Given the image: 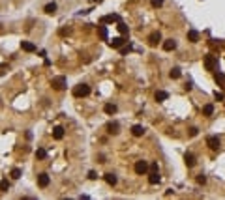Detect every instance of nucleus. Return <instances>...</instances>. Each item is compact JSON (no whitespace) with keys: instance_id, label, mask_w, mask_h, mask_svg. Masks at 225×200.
Here are the masks:
<instances>
[{"instance_id":"f257e3e1","label":"nucleus","mask_w":225,"mask_h":200,"mask_svg":"<svg viewBox=\"0 0 225 200\" xmlns=\"http://www.w3.org/2000/svg\"><path fill=\"white\" fill-rule=\"evenodd\" d=\"M88 94H90V86L84 84V82H83V84H77L73 88V95H75V97H86Z\"/></svg>"},{"instance_id":"f03ea898","label":"nucleus","mask_w":225,"mask_h":200,"mask_svg":"<svg viewBox=\"0 0 225 200\" xmlns=\"http://www.w3.org/2000/svg\"><path fill=\"white\" fill-rule=\"evenodd\" d=\"M205 67H206V71H214L216 67H218V56L206 54V56H205Z\"/></svg>"},{"instance_id":"7ed1b4c3","label":"nucleus","mask_w":225,"mask_h":200,"mask_svg":"<svg viewBox=\"0 0 225 200\" xmlns=\"http://www.w3.org/2000/svg\"><path fill=\"white\" fill-rule=\"evenodd\" d=\"M51 86L54 88V90H64V88L68 86L66 84V77H53L51 79Z\"/></svg>"},{"instance_id":"20e7f679","label":"nucleus","mask_w":225,"mask_h":200,"mask_svg":"<svg viewBox=\"0 0 225 200\" xmlns=\"http://www.w3.org/2000/svg\"><path fill=\"white\" fill-rule=\"evenodd\" d=\"M206 146L210 148V150H220V146H221V142H220V139H218V137H208L206 139Z\"/></svg>"},{"instance_id":"39448f33","label":"nucleus","mask_w":225,"mask_h":200,"mask_svg":"<svg viewBox=\"0 0 225 200\" xmlns=\"http://www.w3.org/2000/svg\"><path fill=\"white\" fill-rule=\"evenodd\" d=\"M159 41H161V34H159L158 30H156V32H152L150 36H148V45H150V47H156Z\"/></svg>"},{"instance_id":"423d86ee","label":"nucleus","mask_w":225,"mask_h":200,"mask_svg":"<svg viewBox=\"0 0 225 200\" xmlns=\"http://www.w3.org/2000/svg\"><path fill=\"white\" fill-rule=\"evenodd\" d=\"M135 172L137 174H146V172H148V163L146 161H137L135 163Z\"/></svg>"},{"instance_id":"0eeeda50","label":"nucleus","mask_w":225,"mask_h":200,"mask_svg":"<svg viewBox=\"0 0 225 200\" xmlns=\"http://www.w3.org/2000/svg\"><path fill=\"white\" fill-rule=\"evenodd\" d=\"M118 21H120V17H118L116 13H111V15L101 17V19H100V23H101V24H105V23H118Z\"/></svg>"},{"instance_id":"6e6552de","label":"nucleus","mask_w":225,"mask_h":200,"mask_svg":"<svg viewBox=\"0 0 225 200\" xmlns=\"http://www.w3.org/2000/svg\"><path fill=\"white\" fill-rule=\"evenodd\" d=\"M107 133H111V135H118V133H120V125H118V122H109L107 123Z\"/></svg>"},{"instance_id":"1a4fd4ad","label":"nucleus","mask_w":225,"mask_h":200,"mask_svg":"<svg viewBox=\"0 0 225 200\" xmlns=\"http://www.w3.org/2000/svg\"><path fill=\"white\" fill-rule=\"evenodd\" d=\"M159 182H161L159 172H150V174H148V183H150V185H158Z\"/></svg>"},{"instance_id":"9d476101","label":"nucleus","mask_w":225,"mask_h":200,"mask_svg":"<svg viewBox=\"0 0 225 200\" xmlns=\"http://www.w3.org/2000/svg\"><path fill=\"white\" fill-rule=\"evenodd\" d=\"M38 185H39V187H47V185H49V174L41 172V174L38 176Z\"/></svg>"},{"instance_id":"9b49d317","label":"nucleus","mask_w":225,"mask_h":200,"mask_svg":"<svg viewBox=\"0 0 225 200\" xmlns=\"http://www.w3.org/2000/svg\"><path fill=\"white\" fill-rule=\"evenodd\" d=\"M21 49L26 51V52H34L36 51V45L30 43V41H21Z\"/></svg>"},{"instance_id":"f8f14e48","label":"nucleus","mask_w":225,"mask_h":200,"mask_svg":"<svg viewBox=\"0 0 225 200\" xmlns=\"http://www.w3.org/2000/svg\"><path fill=\"white\" fill-rule=\"evenodd\" d=\"M184 163H186L188 168L195 167V155H193V154H186V155H184Z\"/></svg>"},{"instance_id":"ddd939ff","label":"nucleus","mask_w":225,"mask_h":200,"mask_svg":"<svg viewBox=\"0 0 225 200\" xmlns=\"http://www.w3.org/2000/svg\"><path fill=\"white\" fill-rule=\"evenodd\" d=\"M122 45H124V39L122 38H113L109 41V47H113V49H120Z\"/></svg>"},{"instance_id":"4468645a","label":"nucleus","mask_w":225,"mask_h":200,"mask_svg":"<svg viewBox=\"0 0 225 200\" xmlns=\"http://www.w3.org/2000/svg\"><path fill=\"white\" fill-rule=\"evenodd\" d=\"M177 49V41L174 39H165L163 41V51H174Z\"/></svg>"},{"instance_id":"2eb2a0df","label":"nucleus","mask_w":225,"mask_h":200,"mask_svg":"<svg viewBox=\"0 0 225 200\" xmlns=\"http://www.w3.org/2000/svg\"><path fill=\"white\" fill-rule=\"evenodd\" d=\"M188 41H191V43H197L199 41V32L197 30H188Z\"/></svg>"},{"instance_id":"dca6fc26","label":"nucleus","mask_w":225,"mask_h":200,"mask_svg":"<svg viewBox=\"0 0 225 200\" xmlns=\"http://www.w3.org/2000/svg\"><path fill=\"white\" fill-rule=\"evenodd\" d=\"M131 135H133V137H143V135H145V127L139 125V123H137V125H133V127H131Z\"/></svg>"},{"instance_id":"f3484780","label":"nucleus","mask_w":225,"mask_h":200,"mask_svg":"<svg viewBox=\"0 0 225 200\" xmlns=\"http://www.w3.org/2000/svg\"><path fill=\"white\" fill-rule=\"evenodd\" d=\"M105 182H107L109 185H116V182H118V178L113 174V172H107V174H105Z\"/></svg>"},{"instance_id":"a211bd4d","label":"nucleus","mask_w":225,"mask_h":200,"mask_svg":"<svg viewBox=\"0 0 225 200\" xmlns=\"http://www.w3.org/2000/svg\"><path fill=\"white\" fill-rule=\"evenodd\" d=\"M53 139L62 140V139H64V129H62V127H54V131H53Z\"/></svg>"},{"instance_id":"6ab92c4d","label":"nucleus","mask_w":225,"mask_h":200,"mask_svg":"<svg viewBox=\"0 0 225 200\" xmlns=\"http://www.w3.org/2000/svg\"><path fill=\"white\" fill-rule=\"evenodd\" d=\"M154 97H156V101H158V103H161V101H165V99L169 97V94H167V92H163V90H158Z\"/></svg>"},{"instance_id":"aec40b11","label":"nucleus","mask_w":225,"mask_h":200,"mask_svg":"<svg viewBox=\"0 0 225 200\" xmlns=\"http://www.w3.org/2000/svg\"><path fill=\"white\" fill-rule=\"evenodd\" d=\"M98 34H100V38H101L103 41L109 39V32H107V28H105V26H98Z\"/></svg>"},{"instance_id":"412c9836","label":"nucleus","mask_w":225,"mask_h":200,"mask_svg":"<svg viewBox=\"0 0 225 200\" xmlns=\"http://www.w3.org/2000/svg\"><path fill=\"white\" fill-rule=\"evenodd\" d=\"M43 11H45V13H49V15H53V13L56 11V4H54V2H49V4L45 6V8H43Z\"/></svg>"},{"instance_id":"4be33fe9","label":"nucleus","mask_w":225,"mask_h":200,"mask_svg":"<svg viewBox=\"0 0 225 200\" xmlns=\"http://www.w3.org/2000/svg\"><path fill=\"white\" fill-rule=\"evenodd\" d=\"M103 110H105L107 114H115V112H116V105H115V103H107V105L103 107Z\"/></svg>"},{"instance_id":"5701e85b","label":"nucleus","mask_w":225,"mask_h":200,"mask_svg":"<svg viewBox=\"0 0 225 200\" xmlns=\"http://www.w3.org/2000/svg\"><path fill=\"white\" fill-rule=\"evenodd\" d=\"M203 114H205V116H212L214 114V105H210V103L205 105V107H203Z\"/></svg>"},{"instance_id":"b1692460","label":"nucleus","mask_w":225,"mask_h":200,"mask_svg":"<svg viewBox=\"0 0 225 200\" xmlns=\"http://www.w3.org/2000/svg\"><path fill=\"white\" fill-rule=\"evenodd\" d=\"M116 28H118V32H120L122 36H128V34H130V30H128V26H126L124 23H120V21H118V26H116Z\"/></svg>"},{"instance_id":"393cba45","label":"nucleus","mask_w":225,"mask_h":200,"mask_svg":"<svg viewBox=\"0 0 225 200\" xmlns=\"http://www.w3.org/2000/svg\"><path fill=\"white\" fill-rule=\"evenodd\" d=\"M180 67H173V69L171 71H169V77H171V79H180Z\"/></svg>"},{"instance_id":"a878e982","label":"nucleus","mask_w":225,"mask_h":200,"mask_svg":"<svg viewBox=\"0 0 225 200\" xmlns=\"http://www.w3.org/2000/svg\"><path fill=\"white\" fill-rule=\"evenodd\" d=\"M214 79H216V82H218V84L225 86V75H223V73H216V75H214Z\"/></svg>"},{"instance_id":"bb28decb","label":"nucleus","mask_w":225,"mask_h":200,"mask_svg":"<svg viewBox=\"0 0 225 200\" xmlns=\"http://www.w3.org/2000/svg\"><path fill=\"white\" fill-rule=\"evenodd\" d=\"M8 189H10V182L8 180H2V182H0V193H6Z\"/></svg>"},{"instance_id":"cd10ccee","label":"nucleus","mask_w":225,"mask_h":200,"mask_svg":"<svg viewBox=\"0 0 225 200\" xmlns=\"http://www.w3.org/2000/svg\"><path fill=\"white\" fill-rule=\"evenodd\" d=\"M36 157H38V159H45V157H47V151H45L43 148H38V150H36Z\"/></svg>"},{"instance_id":"c85d7f7f","label":"nucleus","mask_w":225,"mask_h":200,"mask_svg":"<svg viewBox=\"0 0 225 200\" xmlns=\"http://www.w3.org/2000/svg\"><path fill=\"white\" fill-rule=\"evenodd\" d=\"M21 174H23V172H21V168H13V170H11V178H13V180H19Z\"/></svg>"},{"instance_id":"c756f323","label":"nucleus","mask_w":225,"mask_h":200,"mask_svg":"<svg viewBox=\"0 0 225 200\" xmlns=\"http://www.w3.org/2000/svg\"><path fill=\"white\" fill-rule=\"evenodd\" d=\"M58 34L60 36H68V34H72V28H69V26H64V28L58 30Z\"/></svg>"},{"instance_id":"7c9ffc66","label":"nucleus","mask_w":225,"mask_h":200,"mask_svg":"<svg viewBox=\"0 0 225 200\" xmlns=\"http://www.w3.org/2000/svg\"><path fill=\"white\" fill-rule=\"evenodd\" d=\"M197 183H199V185H205V183H206V176H205V174H199V176H197Z\"/></svg>"},{"instance_id":"2f4dec72","label":"nucleus","mask_w":225,"mask_h":200,"mask_svg":"<svg viewBox=\"0 0 225 200\" xmlns=\"http://www.w3.org/2000/svg\"><path fill=\"white\" fill-rule=\"evenodd\" d=\"M148 170H150V172H159L158 163H150V165H148Z\"/></svg>"},{"instance_id":"473e14b6","label":"nucleus","mask_w":225,"mask_h":200,"mask_svg":"<svg viewBox=\"0 0 225 200\" xmlns=\"http://www.w3.org/2000/svg\"><path fill=\"white\" fill-rule=\"evenodd\" d=\"M188 135H189V137H197V135H199V129H197V127H189Z\"/></svg>"},{"instance_id":"72a5a7b5","label":"nucleus","mask_w":225,"mask_h":200,"mask_svg":"<svg viewBox=\"0 0 225 200\" xmlns=\"http://www.w3.org/2000/svg\"><path fill=\"white\" fill-rule=\"evenodd\" d=\"M150 4H152V8H159V6L163 4V0H152Z\"/></svg>"},{"instance_id":"f704fd0d","label":"nucleus","mask_w":225,"mask_h":200,"mask_svg":"<svg viewBox=\"0 0 225 200\" xmlns=\"http://www.w3.org/2000/svg\"><path fill=\"white\" fill-rule=\"evenodd\" d=\"M130 51H131V45H128V47H120V52H122V54H128Z\"/></svg>"},{"instance_id":"c9c22d12","label":"nucleus","mask_w":225,"mask_h":200,"mask_svg":"<svg viewBox=\"0 0 225 200\" xmlns=\"http://www.w3.org/2000/svg\"><path fill=\"white\" fill-rule=\"evenodd\" d=\"M214 97H216L218 101H223V94H221V92H214Z\"/></svg>"},{"instance_id":"e433bc0d","label":"nucleus","mask_w":225,"mask_h":200,"mask_svg":"<svg viewBox=\"0 0 225 200\" xmlns=\"http://www.w3.org/2000/svg\"><path fill=\"white\" fill-rule=\"evenodd\" d=\"M88 178H90V180H96V178H98V174H96L94 170H90V172H88Z\"/></svg>"},{"instance_id":"4c0bfd02","label":"nucleus","mask_w":225,"mask_h":200,"mask_svg":"<svg viewBox=\"0 0 225 200\" xmlns=\"http://www.w3.org/2000/svg\"><path fill=\"white\" fill-rule=\"evenodd\" d=\"M184 88H186V90L189 92V90H191V88H193V84H191V82H186V86H184Z\"/></svg>"},{"instance_id":"58836bf2","label":"nucleus","mask_w":225,"mask_h":200,"mask_svg":"<svg viewBox=\"0 0 225 200\" xmlns=\"http://www.w3.org/2000/svg\"><path fill=\"white\" fill-rule=\"evenodd\" d=\"M98 163H105V155H98Z\"/></svg>"},{"instance_id":"ea45409f","label":"nucleus","mask_w":225,"mask_h":200,"mask_svg":"<svg viewBox=\"0 0 225 200\" xmlns=\"http://www.w3.org/2000/svg\"><path fill=\"white\" fill-rule=\"evenodd\" d=\"M173 193H174L173 189H167V191H165V196H171V195H173Z\"/></svg>"},{"instance_id":"a19ab883","label":"nucleus","mask_w":225,"mask_h":200,"mask_svg":"<svg viewBox=\"0 0 225 200\" xmlns=\"http://www.w3.org/2000/svg\"><path fill=\"white\" fill-rule=\"evenodd\" d=\"M0 107H2V103H0Z\"/></svg>"}]
</instances>
